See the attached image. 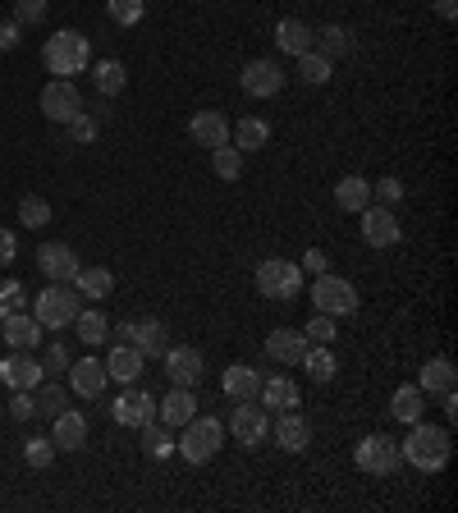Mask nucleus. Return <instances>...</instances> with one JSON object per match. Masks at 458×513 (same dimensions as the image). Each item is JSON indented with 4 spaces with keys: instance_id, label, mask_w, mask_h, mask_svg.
<instances>
[{
    "instance_id": "nucleus-1",
    "label": "nucleus",
    "mask_w": 458,
    "mask_h": 513,
    "mask_svg": "<svg viewBox=\"0 0 458 513\" xmlns=\"http://www.w3.org/2000/svg\"><path fill=\"white\" fill-rule=\"evenodd\" d=\"M449 449H454L449 426H431V422L417 417L413 431H408V440L399 445V454H404V463H413L417 472H440L449 463Z\"/></svg>"
},
{
    "instance_id": "nucleus-2",
    "label": "nucleus",
    "mask_w": 458,
    "mask_h": 513,
    "mask_svg": "<svg viewBox=\"0 0 458 513\" xmlns=\"http://www.w3.org/2000/svg\"><path fill=\"white\" fill-rule=\"evenodd\" d=\"M42 65H46V74H55V78H74V74H83V69L92 65V42L78 28H60V33H51L46 37V46H42Z\"/></svg>"
},
{
    "instance_id": "nucleus-3",
    "label": "nucleus",
    "mask_w": 458,
    "mask_h": 513,
    "mask_svg": "<svg viewBox=\"0 0 458 513\" xmlns=\"http://www.w3.org/2000/svg\"><path fill=\"white\" fill-rule=\"evenodd\" d=\"M220 445H225V426H220L216 417H202V413L188 417V422L179 426V440H175L179 459L193 463V468H202V463L216 459Z\"/></svg>"
},
{
    "instance_id": "nucleus-4",
    "label": "nucleus",
    "mask_w": 458,
    "mask_h": 513,
    "mask_svg": "<svg viewBox=\"0 0 458 513\" xmlns=\"http://www.w3.org/2000/svg\"><path fill=\"white\" fill-rule=\"evenodd\" d=\"M83 312V294L74 284H46L33 303V317L42 321V330H65L74 326V317Z\"/></svg>"
},
{
    "instance_id": "nucleus-5",
    "label": "nucleus",
    "mask_w": 458,
    "mask_h": 513,
    "mask_svg": "<svg viewBox=\"0 0 458 513\" xmlns=\"http://www.w3.org/2000/svg\"><path fill=\"white\" fill-rule=\"evenodd\" d=\"M252 280H257V294L275 298V303H289V298L303 294V266L284 262V257H266Z\"/></svg>"
},
{
    "instance_id": "nucleus-6",
    "label": "nucleus",
    "mask_w": 458,
    "mask_h": 513,
    "mask_svg": "<svg viewBox=\"0 0 458 513\" xmlns=\"http://www.w3.org/2000/svg\"><path fill=\"white\" fill-rule=\"evenodd\" d=\"M358 289H353L344 275H317V284H312V307L317 312H326V317H353L358 312Z\"/></svg>"
},
{
    "instance_id": "nucleus-7",
    "label": "nucleus",
    "mask_w": 458,
    "mask_h": 513,
    "mask_svg": "<svg viewBox=\"0 0 458 513\" xmlns=\"http://www.w3.org/2000/svg\"><path fill=\"white\" fill-rule=\"evenodd\" d=\"M353 463H358V472H367V477H394L399 463H404V454H399V445H394L390 436H367L353 449Z\"/></svg>"
},
{
    "instance_id": "nucleus-8",
    "label": "nucleus",
    "mask_w": 458,
    "mask_h": 513,
    "mask_svg": "<svg viewBox=\"0 0 458 513\" xmlns=\"http://www.w3.org/2000/svg\"><path fill=\"white\" fill-rule=\"evenodd\" d=\"M110 335H120L124 344L142 353V358H161L170 349V330L161 317H142V321H124V326H110Z\"/></svg>"
},
{
    "instance_id": "nucleus-9",
    "label": "nucleus",
    "mask_w": 458,
    "mask_h": 513,
    "mask_svg": "<svg viewBox=\"0 0 458 513\" xmlns=\"http://www.w3.org/2000/svg\"><path fill=\"white\" fill-rule=\"evenodd\" d=\"M358 230L367 248H399V239H404V225H399L394 207H376V202L358 211Z\"/></svg>"
},
{
    "instance_id": "nucleus-10",
    "label": "nucleus",
    "mask_w": 458,
    "mask_h": 513,
    "mask_svg": "<svg viewBox=\"0 0 458 513\" xmlns=\"http://www.w3.org/2000/svg\"><path fill=\"white\" fill-rule=\"evenodd\" d=\"M239 88L248 92L252 101H271L284 92V65L280 60H271V55H262V60H248L239 74Z\"/></svg>"
},
{
    "instance_id": "nucleus-11",
    "label": "nucleus",
    "mask_w": 458,
    "mask_h": 513,
    "mask_svg": "<svg viewBox=\"0 0 458 513\" xmlns=\"http://www.w3.org/2000/svg\"><path fill=\"white\" fill-rule=\"evenodd\" d=\"M266 431H271V413H266L257 399H239V404H234V417H229V436L239 440L243 449H252L266 440Z\"/></svg>"
},
{
    "instance_id": "nucleus-12",
    "label": "nucleus",
    "mask_w": 458,
    "mask_h": 513,
    "mask_svg": "<svg viewBox=\"0 0 458 513\" xmlns=\"http://www.w3.org/2000/svg\"><path fill=\"white\" fill-rule=\"evenodd\" d=\"M83 110V92L74 88V78H51L42 88V115L51 124H69Z\"/></svg>"
},
{
    "instance_id": "nucleus-13",
    "label": "nucleus",
    "mask_w": 458,
    "mask_h": 513,
    "mask_svg": "<svg viewBox=\"0 0 458 513\" xmlns=\"http://www.w3.org/2000/svg\"><path fill=\"white\" fill-rule=\"evenodd\" d=\"M165 362V381L170 385H184V390H193L202 376H207V362H202V353L188 349V344H170V349L161 353Z\"/></svg>"
},
{
    "instance_id": "nucleus-14",
    "label": "nucleus",
    "mask_w": 458,
    "mask_h": 513,
    "mask_svg": "<svg viewBox=\"0 0 458 513\" xmlns=\"http://www.w3.org/2000/svg\"><path fill=\"white\" fill-rule=\"evenodd\" d=\"M78 266L83 262H78V252L69 248V243H42V248H37V271L51 284H69Z\"/></svg>"
},
{
    "instance_id": "nucleus-15",
    "label": "nucleus",
    "mask_w": 458,
    "mask_h": 513,
    "mask_svg": "<svg viewBox=\"0 0 458 513\" xmlns=\"http://www.w3.org/2000/svg\"><path fill=\"white\" fill-rule=\"evenodd\" d=\"M0 381L10 385V390H37V385L46 381V372H42V362H37L28 349H14L10 358L0 362Z\"/></svg>"
},
{
    "instance_id": "nucleus-16",
    "label": "nucleus",
    "mask_w": 458,
    "mask_h": 513,
    "mask_svg": "<svg viewBox=\"0 0 458 513\" xmlns=\"http://www.w3.org/2000/svg\"><path fill=\"white\" fill-rule=\"evenodd\" d=\"M275 445H280L284 454H303V449L312 445V422H307L298 408L275 413Z\"/></svg>"
},
{
    "instance_id": "nucleus-17",
    "label": "nucleus",
    "mask_w": 458,
    "mask_h": 513,
    "mask_svg": "<svg viewBox=\"0 0 458 513\" xmlns=\"http://www.w3.org/2000/svg\"><path fill=\"white\" fill-rule=\"evenodd\" d=\"M110 413H115V422H120V426H133V431H142L147 422H156V399L138 385V390L120 394V399L110 404Z\"/></svg>"
},
{
    "instance_id": "nucleus-18",
    "label": "nucleus",
    "mask_w": 458,
    "mask_h": 513,
    "mask_svg": "<svg viewBox=\"0 0 458 513\" xmlns=\"http://www.w3.org/2000/svg\"><path fill=\"white\" fill-rule=\"evenodd\" d=\"M110 385L106 376V362L97 358H83V362H69V390L78 394V399H101Z\"/></svg>"
},
{
    "instance_id": "nucleus-19",
    "label": "nucleus",
    "mask_w": 458,
    "mask_h": 513,
    "mask_svg": "<svg viewBox=\"0 0 458 513\" xmlns=\"http://www.w3.org/2000/svg\"><path fill=\"white\" fill-rule=\"evenodd\" d=\"M51 440H55V449H65V454L83 449L88 445V417L74 413V408H60V413L51 417Z\"/></svg>"
},
{
    "instance_id": "nucleus-20",
    "label": "nucleus",
    "mask_w": 458,
    "mask_h": 513,
    "mask_svg": "<svg viewBox=\"0 0 458 513\" xmlns=\"http://www.w3.org/2000/svg\"><path fill=\"white\" fill-rule=\"evenodd\" d=\"M0 339H5L10 349H28V353H33L37 344H42V321L23 307V312H14V317L0 321Z\"/></svg>"
},
{
    "instance_id": "nucleus-21",
    "label": "nucleus",
    "mask_w": 458,
    "mask_h": 513,
    "mask_svg": "<svg viewBox=\"0 0 458 513\" xmlns=\"http://www.w3.org/2000/svg\"><path fill=\"white\" fill-rule=\"evenodd\" d=\"M353 46H358V37H353L344 23H321V28H312V51L326 55L330 65L344 60V55H353Z\"/></svg>"
},
{
    "instance_id": "nucleus-22",
    "label": "nucleus",
    "mask_w": 458,
    "mask_h": 513,
    "mask_svg": "<svg viewBox=\"0 0 458 513\" xmlns=\"http://www.w3.org/2000/svg\"><path fill=\"white\" fill-rule=\"evenodd\" d=\"M307 344H312V339L303 335V330H271V335H266V358L271 362H284V367H298V362H303V353H307Z\"/></svg>"
},
{
    "instance_id": "nucleus-23",
    "label": "nucleus",
    "mask_w": 458,
    "mask_h": 513,
    "mask_svg": "<svg viewBox=\"0 0 458 513\" xmlns=\"http://www.w3.org/2000/svg\"><path fill=\"white\" fill-rule=\"evenodd\" d=\"M188 138L197 142V147H225L229 142V120L220 115V110H197L193 120H188Z\"/></svg>"
},
{
    "instance_id": "nucleus-24",
    "label": "nucleus",
    "mask_w": 458,
    "mask_h": 513,
    "mask_svg": "<svg viewBox=\"0 0 458 513\" xmlns=\"http://www.w3.org/2000/svg\"><path fill=\"white\" fill-rule=\"evenodd\" d=\"M142 362H147V358H142L133 344H124V339H120V344L106 353V376H110V381H120V385H138Z\"/></svg>"
},
{
    "instance_id": "nucleus-25",
    "label": "nucleus",
    "mask_w": 458,
    "mask_h": 513,
    "mask_svg": "<svg viewBox=\"0 0 458 513\" xmlns=\"http://www.w3.org/2000/svg\"><path fill=\"white\" fill-rule=\"evenodd\" d=\"M193 413H197V399H193V390H184V385H170V394L156 399V417H161L170 431H179Z\"/></svg>"
},
{
    "instance_id": "nucleus-26",
    "label": "nucleus",
    "mask_w": 458,
    "mask_h": 513,
    "mask_svg": "<svg viewBox=\"0 0 458 513\" xmlns=\"http://www.w3.org/2000/svg\"><path fill=\"white\" fill-rule=\"evenodd\" d=\"M69 284H74L83 298H92V303H106V298L115 294V275H110L106 266H78Z\"/></svg>"
},
{
    "instance_id": "nucleus-27",
    "label": "nucleus",
    "mask_w": 458,
    "mask_h": 513,
    "mask_svg": "<svg viewBox=\"0 0 458 513\" xmlns=\"http://www.w3.org/2000/svg\"><path fill=\"white\" fill-rule=\"evenodd\" d=\"M275 46H280L284 55H307L312 51V23H303V19H280L275 23Z\"/></svg>"
},
{
    "instance_id": "nucleus-28",
    "label": "nucleus",
    "mask_w": 458,
    "mask_h": 513,
    "mask_svg": "<svg viewBox=\"0 0 458 513\" xmlns=\"http://www.w3.org/2000/svg\"><path fill=\"white\" fill-rule=\"evenodd\" d=\"M335 207L339 211H349V216H358L362 207H371V179L362 175H344L335 184Z\"/></svg>"
},
{
    "instance_id": "nucleus-29",
    "label": "nucleus",
    "mask_w": 458,
    "mask_h": 513,
    "mask_svg": "<svg viewBox=\"0 0 458 513\" xmlns=\"http://www.w3.org/2000/svg\"><path fill=\"white\" fill-rule=\"evenodd\" d=\"M229 138H234L239 152H262L266 142H271V124L257 120V115H243L239 124H229Z\"/></svg>"
},
{
    "instance_id": "nucleus-30",
    "label": "nucleus",
    "mask_w": 458,
    "mask_h": 513,
    "mask_svg": "<svg viewBox=\"0 0 458 513\" xmlns=\"http://www.w3.org/2000/svg\"><path fill=\"white\" fill-rule=\"evenodd\" d=\"M257 399H262L266 413H284V408H298V385L289 376H271V381H262Z\"/></svg>"
},
{
    "instance_id": "nucleus-31",
    "label": "nucleus",
    "mask_w": 458,
    "mask_h": 513,
    "mask_svg": "<svg viewBox=\"0 0 458 513\" xmlns=\"http://www.w3.org/2000/svg\"><path fill=\"white\" fill-rule=\"evenodd\" d=\"M220 390H225L234 404H239V399H257V390H262V376L252 372L248 362H234V367L225 372V381H220Z\"/></svg>"
},
{
    "instance_id": "nucleus-32",
    "label": "nucleus",
    "mask_w": 458,
    "mask_h": 513,
    "mask_svg": "<svg viewBox=\"0 0 458 513\" xmlns=\"http://www.w3.org/2000/svg\"><path fill=\"white\" fill-rule=\"evenodd\" d=\"M390 417L394 422H404V426H413L417 417H426V394L417 390V385H399L394 399H390Z\"/></svg>"
},
{
    "instance_id": "nucleus-33",
    "label": "nucleus",
    "mask_w": 458,
    "mask_h": 513,
    "mask_svg": "<svg viewBox=\"0 0 458 513\" xmlns=\"http://www.w3.org/2000/svg\"><path fill=\"white\" fill-rule=\"evenodd\" d=\"M417 390L436 394V399H440V394H449V390H454V362H449V358H431L422 367V376H417Z\"/></svg>"
},
{
    "instance_id": "nucleus-34",
    "label": "nucleus",
    "mask_w": 458,
    "mask_h": 513,
    "mask_svg": "<svg viewBox=\"0 0 458 513\" xmlns=\"http://www.w3.org/2000/svg\"><path fill=\"white\" fill-rule=\"evenodd\" d=\"M298 367H307V376L317 385H330L335 381V372H339V362H335V353H330V344H307V353H303V362Z\"/></svg>"
},
{
    "instance_id": "nucleus-35",
    "label": "nucleus",
    "mask_w": 458,
    "mask_h": 513,
    "mask_svg": "<svg viewBox=\"0 0 458 513\" xmlns=\"http://www.w3.org/2000/svg\"><path fill=\"white\" fill-rule=\"evenodd\" d=\"M92 83H97L101 97H120L124 83H129V69H124L120 60H101V65L92 69Z\"/></svg>"
},
{
    "instance_id": "nucleus-36",
    "label": "nucleus",
    "mask_w": 458,
    "mask_h": 513,
    "mask_svg": "<svg viewBox=\"0 0 458 513\" xmlns=\"http://www.w3.org/2000/svg\"><path fill=\"white\" fill-rule=\"evenodd\" d=\"M74 330H78V339H83L88 349H97V344H106V339H110L106 312H78V317H74Z\"/></svg>"
},
{
    "instance_id": "nucleus-37",
    "label": "nucleus",
    "mask_w": 458,
    "mask_h": 513,
    "mask_svg": "<svg viewBox=\"0 0 458 513\" xmlns=\"http://www.w3.org/2000/svg\"><path fill=\"white\" fill-rule=\"evenodd\" d=\"M211 170H216V179L234 184V179L243 175V152L234 147V142H225V147H211Z\"/></svg>"
},
{
    "instance_id": "nucleus-38",
    "label": "nucleus",
    "mask_w": 458,
    "mask_h": 513,
    "mask_svg": "<svg viewBox=\"0 0 458 513\" xmlns=\"http://www.w3.org/2000/svg\"><path fill=\"white\" fill-rule=\"evenodd\" d=\"M298 78H303L307 88H326L330 83V60L326 55H317V51L298 55Z\"/></svg>"
},
{
    "instance_id": "nucleus-39",
    "label": "nucleus",
    "mask_w": 458,
    "mask_h": 513,
    "mask_svg": "<svg viewBox=\"0 0 458 513\" xmlns=\"http://www.w3.org/2000/svg\"><path fill=\"white\" fill-rule=\"evenodd\" d=\"M19 220L28 225V230H42V225H51V202H46V197H37V193L19 197Z\"/></svg>"
},
{
    "instance_id": "nucleus-40",
    "label": "nucleus",
    "mask_w": 458,
    "mask_h": 513,
    "mask_svg": "<svg viewBox=\"0 0 458 513\" xmlns=\"http://www.w3.org/2000/svg\"><path fill=\"white\" fill-rule=\"evenodd\" d=\"M23 459H28V468H51L55 463V440L51 436H28L23 440Z\"/></svg>"
},
{
    "instance_id": "nucleus-41",
    "label": "nucleus",
    "mask_w": 458,
    "mask_h": 513,
    "mask_svg": "<svg viewBox=\"0 0 458 513\" xmlns=\"http://www.w3.org/2000/svg\"><path fill=\"white\" fill-rule=\"evenodd\" d=\"M106 14H110V23H120V28H138L147 5H142V0H106Z\"/></svg>"
},
{
    "instance_id": "nucleus-42",
    "label": "nucleus",
    "mask_w": 458,
    "mask_h": 513,
    "mask_svg": "<svg viewBox=\"0 0 458 513\" xmlns=\"http://www.w3.org/2000/svg\"><path fill=\"white\" fill-rule=\"evenodd\" d=\"M142 449H147V454H152V459H165V454H170V449H175V440H170V426H156V422H147L142 426Z\"/></svg>"
},
{
    "instance_id": "nucleus-43",
    "label": "nucleus",
    "mask_w": 458,
    "mask_h": 513,
    "mask_svg": "<svg viewBox=\"0 0 458 513\" xmlns=\"http://www.w3.org/2000/svg\"><path fill=\"white\" fill-rule=\"evenodd\" d=\"M33 399H37V413H42V417H55L60 408H65V390H60L55 381H42V385H37Z\"/></svg>"
},
{
    "instance_id": "nucleus-44",
    "label": "nucleus",
    "mask_w": 458,
    "mask_h": 513,
    "mask_svg": "<svg viewBox=\"0 0 458 513\" xmlns=\"http://www.w3.org/2000/svg\"><path fill=\"white\" fill-rule=\"evenodd\" d=\"M371 202H376V207H399V202H404V179H376V184H371Z\"/></svg>"
},
{
    "instance_id": "nucleus-45",
    "label": "nucleus",
    "mask_w": 458,
    "mask_h": 513,
    "mask_svg": "<svg viewBox=\"0 0 458 513\" xmlns=\"http://www.w3.org/2000/svg\"><path fill=\"white\" fill-rule=\"evenodd\" d=\"M303 335L312 339V344H335V317H326V312H312V317H307V326H303Z\"/></svg>"
},
{
    "instance_id": "nucleus-46",
    "label": "nucleus",
    "mask_w": 458,
    "mask_h": 513,
    "mask_svg": "<svg viewBox=\"0 0 458 513\" xmlns=\"http://www.w3.org/2000/svg\"><path fill=\"white\" fill-rule=\"evenodd\" d=\"M28 307V298H23V284L19 280H5L0 284V321L14 317V312H23Z\"/></svg>"
},
{
    "instance_id": "nucleus-47",
    "label": "nucleus",
    "mask_w": 458,
    "mask_h": 513,
    "mask_svg": "<svg viewBox=\"0 0 458 513\" xmlns=\"http://www.w3.org/2000/svg\"><path fill=\"white\" fill-rule=\"evenodd\" d=\"M46 10H51V0H14V23L28 28V23H42Z\"/></svg>"
},
{
    "instance_id": "nucleus-48",
    "label": "nucleus",
    "mask_w": 458,
    "mask_h": 513,
    "mask_svg": "<svg viewBox=\"0 0 458 513\" xmlns=\"http://www.w3.org/2000/svg\"><path fill=\"white\" fill-rule=\"evenodd\" d=\"M69 362H74V358H69L65 344H51V349H46V358H42V372L46 376H60V372H69Z\"/></svg>"
},
{
    "instance_id": "nucleus-49",
    "label": "nucleus",
    "mask_w": 458,
    "mask_h": 513,
    "mask_svg": "<svg viewBox=\"0 0 458 513\" xmlns=\"http://www.w3.org/2000/svg\"><path fill=\"white\" fill-rule=\"evenodd\" d=\"M10 417H14V422H28V417H37V399H33V390H14V399H10Z\"/></svg>"
},
{
    "instance_id": "nucleus-50",
    "label": "nucleus",
    "mask_w": 458,
    "mask_h": 513,
    "mask_svg": "<svg viewBox=\"0 0 458 513\" xmlns=\"http://www.w3.org/2000/svg\"><path fill=\"white\" fill-rule=\"evenodd\" d=\"M69 138H74V142H92V138H97V120H92L88 110H78L74 120H69Z\"/></svg>"
},
{
    "instance_id": "nucleus-51",
    "label": "nucleus",
    "mask_w": 458,
    "mask_h": 513,
    "mask_svg": "<svg viewBox=\"0 0 458 513\" xmlns=\"http://www.w3.org/2000/svg\"><path fill=\"white\" fill-rule=\"evenodd\" d=\"M303 271H312V275H326V271H330V257H326V248H307V252H303Z\"/></svg>"
},
{
    "instance_id": "nucleus-52",
    "label": "nucleus",
    "mask_w": 458,
    "mask_h": 513,
    "mask_svg": "<svg viewBox=\"0 0 458 513\" xmlns=\"http://www.w3.org/2000/svg\"><path fill=\"white\" fill-rule=\"evenodd\" d=\"M14 257H19V234L0 230V266H14Z\"/></svg>"
},
{
    "instance_id": "nucleus-53",
    "label": "nucleus",
    "mask_w": 458,
    "mask_h": 513,
    "mask_svg": "<svg viewBox=\"0 0 458 513\" xmlns=\"http://www.w3.org/2000/svg\"><path fill=\"white\" fill-rule=\"evenodd\" d=\"M19 33H23V28L14 19L0 23V51H14V46H19Z\"/></svg>"
},
{
    "instance_id": "nucleus-54",
    "label": "nucleus",
    "mask_w": 458,
    "mask_h": 513,
    "mask_svg": "<svg viewBox=\"0 0 458 513\" xmlns=\"http://www.w3.org/2000/svg\"><path fill=\"white\" fill-rule=\"evenodd\" d=\"M431 5H436L440 19H454V14H458V0H431Z\"/></svg>"
}]
</instances>
